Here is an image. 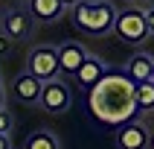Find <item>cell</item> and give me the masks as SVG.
Listing matches in <instances>:
<instances>
[{
	"instance_id": "cell-1",
	"label": "cell",
	"mask_w": 154,
	"mask_h": 149,
	"mask_svg": "<svg viewBox=\"0 0 154 149\" xmlns=\"http://www.w3.org/2000/svg\"><path fill=\"white\" fill-rule=\"evenodd\" d=\"M87 108L108 129H119L122 123H131L137 114L134 105V82L125 76V70H105V76L90 88Z\"/></svg>"
},
{
	"instance_id": "cell-2",
	"label": "cell",
	"mask_w": 154,
	"mask_h": 149,
	"mask_svg": "<svg viewBox=\"0 0 154 149\" xmlns=\"http://www.w3.org/2000/svg\"><path fill=\"white\" fill-rule=\"evenodd\" d=\"M113 21H116V9L108 0H82L73 9V24L93 35H108L113 29Z\"/></svg>"
},
{
	"instance_id": "cell-3",
	"label": "cell",
	"mask_w": 154,
	"mask_h": 149,
	"mask_svg": "<svg viewBox=\"0 0 154 149\" xmlns=\"http://www.w3.org/2000/svg\"><path fill=\"white\" fill-rule=\"evenodd\" d=\"M26 73H32L38 82H52L58 79V50L55 47H35L26 59Z\"/></svg>"
},
{
	"instance_id": "cell-4",
	"label": "cell",
	"mask_w": 154,
	"mask_h": 149,
	"mask_svg": "<svg viewBox=\"0 0 154 149\" xmlns=\"http://www.w3.org/2000/svg\"><path fill=\"white\" fill-rule=\"evenodd\" d=\"M113 32L119 35L125 44H140V41H146V38H148L146 15H143L140 9H125V12H116Z\"/></svg>"
},
{
	"instance_id": "cell-5",
	"label": "cell",
	"mask_w": 154,
	"mask_h": 149,
	"mask_svg": "<svg viewBox=\"0 0 154 149\" xmlns=\"http://www.w3.org/2000/svg\"><path fill=\"white\" fill-rule=\"evenodd\" d=\"M44 111L50 114H64L70 108V88L61 82V79H52V82H44L41 85V96H38Z\"/></svg>"
},
{
	"instance_id": "cell-6",
	"label": "cell",
	"mask_w": 154,
	"mask_h": 149,
	"mask_svg": "<svg viewBox=\"0 0 154 149\" xmlns=\"http://www.w3.org/2000/svg\"><path fill=\"white\" fill-rule=\"evenodd\" d=\"M85 59H87V50L79 41H64L58 47V70L67 76H76L79 67L85 64Z\"/></svg>"
},
{
	"instance_id": "cell-7",
	"label": "cell",
	"mask_w": 154,
	"mask_h": 149,
	"mask_svg": "<svg viewBox=\"0 0 154 149\" xmlns=\"http://www.w3.org/2000/svg\"><path fill=\"white\" fill-rule=\"evenodd\" d=\"M116 143H119V149H146L148 129L140 123H122L116 131Z\"/></svg>"
},
{
	"instance_id": "cell-8",
	"label": "cell",
	"mask_w": 154,
	"mask_h": 149,
	"mask_svg": "<svg viewBox=\"0 0 154 149\" xmlns=\"http://www.w3.org/2000/svg\"><path fill=\"white\" fill-rule=\"evenodd\" d=\"M41 85L44 82H38L32 73H20V76L12 82V94H15V99L32 105V102H38V96H41Z\"/></svg>"
},
{
	"instance_id": "cell-9",
	"label": "cell",
	"mask_w": 154,
	"mask_h": 149,
	"mask_svg": "<svg viewBox=\"0 0 154 149\" xmlns=\"http://www.w3.org/2000/svg\"><path fill=\"white\" fill-rule=\"evenodd\" d=\"M105 61L102 59H93V56H87L85 59V64H82V67H79V73H76V82L82 88H87V91H90V88L96 85V82H99V79L105 76Z\"/></svg>"
},
{
	"instance_id": "cell-10",
	"label": "cell",
	"mask_w": 154,
	"mask_h": 149,
	"mask_svg": "<svg viewBox=\"0 0 154 149\" xmlns=\"http://www.w3.org/2000/svg\"><path fill=\"white\" fill-rule=\"evenodd\" d=\"M151 64H154V56L137 53V56L128 61V67H125V76H128L134 85H140V82H148V79H151Z\"/></svg>"
},
{
	"instance_id": "cell-11",
	"label": "cell",
	"mask_w": 154,
	"mask_h": 149,
	"mask_svg": "<svg viewBox=\"0 0 154 149\" xmlns=\"http://www.w3.org/2000/svg\"><path fill=\"white\" fill-rule=\"evenodd\" d=\"M3 29H6V38L9 41H17V38H23L29 32V15L26 12H9L6 21H3Z\"/></svg>"
},
{
	"instance_id": "cell-12",
	"label": "cell",
	"mask_w": 154,
	"mask_h": 149,
	"mask_svg": "<svg viewBox=\"0 0 154 149\" xmlns=\"http://www.w3.org/2000/svg\"><path fill=\"white\" fill-rule=\"evenodd\" d=\"M29 9H32V15L38 21H55L64 12V6L58 0H29Z\"/></svg>"
},
{
	"instance_id": "cell-13",
	"label": "cell",
	"mask_w": 154,
	"mask_h": 149,
	"mask_svg": "<svg viewBox=\"0 0 154 149\" xmlns=\"http://www.w3.org/2000/svg\"><path fill=\"white\" fill-rule=\"evenodd\" d=\"M134 105L137 111H154V82H140L134 85Z\"/></svg>"
},
{
	"instance_id": "cell-14",
	"label": "cell",
	"mask_w": 154,
	"mask_h": 149,
	"mask_svg": "<svg viewBox=\"0 0 154 149\" xmlns=\"http://www.w3.org/2000/svg\"><path fill=\"white\" fill-rule=\"evenodd\" d=\"M23 149H58V138L52 131H47V129H38V131H32L26 138Z\"/></svg>"
},
{
	"instance_id": "cell-15",
	"label": "cell",
	"mask_w": 154,
	"mask_h": 149,
	"mask_svg": "<svg viewBox=\"0 0 154 149\" xmlns=\"http://www.w3.org/2000/svg\"><path fill=\"white\" fill-rule=\"evenodd\" d=\"M12 131V114L0 105V134H9Z\"/></svg>"
},
{
	"instance_id": "cell-16",
	"label": "cell",
	"mask_w": 154,
	"mask_h": 149,
	"mask_svg": "<svg viewBox=\"0 0 154 149\" xmlns=\"http://www.w3.org/2000/svg\"><path fill=\"white\" fill-rule=\"evenodd\" d=\"M143 15H146V26H148V32H154V6H151V9H146Z\"/></svg>"
},
{
	"instance_id": "cell-17",
	"label": "cell",
	"mask_w": 154,
	"mask_h": 149,
	"mask_svg": "<svg viewBox=\"0 0 154 149\" xmlns=\"http://www.w3.org/2000/svg\"><path fill=\"white\" fill-rule=\"evenodd\" d=\"M9 47H12V41H9L6 35H0V56H3V53H6Z\"/></svg>"
},
{
	"instance_id": "cell-18",
	"label": "cell",
	"mask_w": 154,
	"mask_h": 149,
	"mask_svg": "<svg viewBox=\"0 0 154 149\" xmlns=\"http://www.w3.org/2000/svg\"><path fill=\"white\" fill-rule=\"evenodd\" d=\"M0 149H12V143H9V134H0Z\"/></svg>"
},
{
	"instance_id": "cell-19",
	"label": "cell",
	"mask_w": 154,
	"mask_h": 149,
	"mask_svg": "<svg viewBox=\"0 0 154 149\" xmlns=\"http://www.w3.org/2000/svg\"><path fill=\"white\" fill-rule=\"evenodd\" d=\"M61 6H76V3H82V0H58Z\"/></svg>"
},
{
	"instance_id": "cell-20",
	"label": "cell",
	"mask_w": 154,
	"mask_h": 149,
	"mask_svg": "<svg viewBox=\"0 0 154 149\" xmlns=\"http://www.w3.org/2000/svg\"><path fill=\"white\" fill-rule=\"evenodd\" d=\"M0 105H3V88H0Z\"/></svg>"
},
{
	"instance_id": "cell-21",
	"label": "cell",
	"mask_w": 154,
	"mask_h": 149,
	"mask_svg": "<svg viewBox=\"0 0 154 149\" xmlns=\"http://www.w3.org/2000/svg\"><path fill=\"white\" fill-rule=\"evenodd\" d=\"M151 82H154V64H151Z\"/></svg>"
},
{
	"instance_id": "cell-22",
	"label": "cell",
	"mask_w": 154,
	"mask_h": 149,
	"mask_svg": "<svg viewBox=\"0 0 154 149\" xmlns=\"http://www.w3.org/2000/svg\"><path fill=\"white\" fill-rule=\"evenodd\" d=\"M148 140H151V149H154V138H148Z\"/></svg>"
},
{
	"instance_id": "cell-23",
	"label": "cell",
	"mask_w": 154,
	"mask_h": 149,
	"mask_svg": "<svg viewBox=\"0 0 154 149\" xmlns=\"http://www.w3.org/2000/svg\"><path fill=\"white\" fill-rule=\"evenodd\" d=\"M143 3H154V0H143Z\"/></svg>"
},
{
	"instance_id": "cell-24",
	"label": "cell",
	"mask_w": 154,
	"mask_h": 149,
	"mask_svg": "<svg viewBox=\"0 0 154 149\" xmlns=\"http://www.w3.org/2000/svg\"><path fill=\"white\" fill-rule=\"evenodd\" d=\"M122 3H128V0H122Z\"/></svg>"
}]
</instances>
